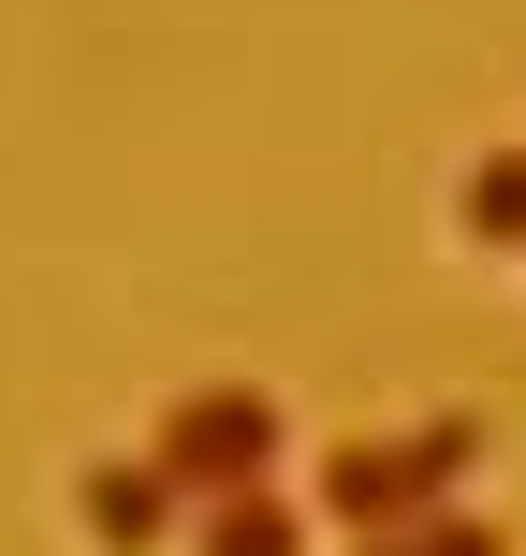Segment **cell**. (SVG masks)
Segmentation results:
<instances>
[{"instance_id": "6da1fadb", "label": "cell", "mask_w": 526, "mask_h": 556, "mask_svg": "<svg viewBox=\"0 0 526 556\" xmlns=\"http://www.w3.org/2000/svg\"><path fill=\"white\" fill-rule=\"evenodd\" d=\"M469 469H483V410H424V425H381V440H336L307 513L351 528V542H395V528H424V513L469 498Z\"/></svg>"}, {"instance_id": "7a4b0ae2", "label": "cell", "mask_w": 526, "mask_h": 556, "mask_svg": "<svg viewBox=\"0 0 526 556\" xmlns=\"http://www.w3.org/2000/svg\"><path fill=\"white\" fill-rule=\"evenodd\" d=\"M146 469L176 483V498H234V483H278V395L264 381H191L162 410V440H146Z\"/></svg>"}, {"instance_id": "3957f363", "label": "cell", "mask_w": 526, "mask_h": 556, "mask_svg": "<svg viewBox=\"0 0 526 556\" xmlns=\"http://www.w3.org/2000/svg\"><path fill=\"white\" fill-rule=\"evenodd\" d=\"M74 528L103 542V556H146V542H176V528H191V498H176L146 454H88V469H74Z\"/></svg>"}, {"instance_id": "277c9868", "label": "cell", "mask_w": 526, "mask_h": 556, "mask_svg": "<svg viewBox=\"0 0 526 556\" xmlns=\"http://www.w3.org/2000/svg\"><path fill=\"white\" fill-rule=\"evenodd\" d=\"M307 528H322L307 498H278V483H234V498H205V513H191V556H307Z\"/></svg>"}, {"instance_id": "5b68a950", "label": "cell", "mask_w": 526, "mask_h": 556, "mask_svg": "<svg viewBox=\"0 0 526 556\" xmlns=\"http://www.w3.org/2000/svg\"><path fill=\"white\" fill-rule=\"evenodd\" d=\"M453 235H469V250H526V147H469V176H453Z\"/></svg>"}, {"instance_id": "8992f818", "label": "cell", "mask_w": 526, "mask_h": 556, "mask_svg": "<svg viewBox=\"0 0 526 556\" xmlns=\"http://www.w3.org/2000/svg\"><path fill=\"white\" fill-rule=\"evenodd\" d=\"M351 556H512V542H498V513L453 498V513H424V528H395V542H351Z\"/></svg>"}]
</instances>
